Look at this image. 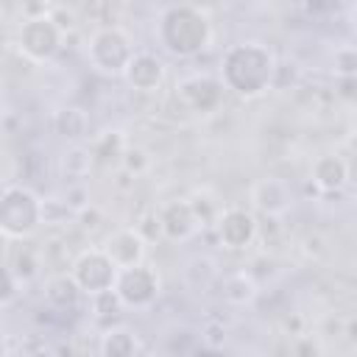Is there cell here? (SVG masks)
<instances>
[{
  "label": "cell",
  "instance_id": "1",
  "mask_svg": "<svg viewBox=\"0 0 357 357\" xmlns=\"http://www.w3.org/2000/svg\"><path fill=\"white\" fill-rule=\"evenodd\" d=\"M220 75L229 89L251 98L273 84L276 61H273V53L268 47H262L259 42H240L226 50Z\"/></svg>",
  "mask_w": 357,
  "mask_h": 357
},
{
  "label": "cell",
  "instance_id": "2",
  "mask_svg": "<svg viewBox=\"0 0 357 357\" xmlns=\"http://www.w3.org/2000/svg\"><path fill=\"white\" fill-rule=\"evenodd\" d=\"M159 36L162 45L173 53V56H195L206 47L209 42V22L201 11H195L192 6H173L159 25Z\"/></svg>",
  "mask_w": 357,
  "mask_h": 357
},
{
  "label": "cell",
  "instance_id": "3",
  "mask_svg": "<svg viewBox=\"0 0 357 357\" xmlns=\"http://www.w3.org/2000/svg\"><path fill=\"white\" fill-rule=\"evenodd\" d=\"M42 223V201L25 187L0 192V231L6 237H28Z\"/></svg>",
  "mask_w": 357,
  "mask_h": 357
},
{
  "label": "cell",
  "instance_id": "4",
  "mask_svg": "<svg viewBox=\"0 0 357 357\" xmlns=\"http://www.w3.org/2000/svg\"><path fill=\"white\" fill-rule=\"evenodd\" d=\"M131 56H134L131 39L120 28H103L89 42V59H92V64L98 70L109 73V75H123V70L131 61Z\"/></svg>",
  "mask_w": 357,
  "mask_h": 357
},
{
  "label": "cell",
  "instance_id": "5",
  "mask_svg": "<svg viewBox=\"0 0 357 357\" xmlns=\"http://www.w3.org/2000/svg\"><path fill=\"white\" fill-rule=\"evenodd\" d=\"M73 279L75 284L81 287V293H103V290H112L114 287V279H117V265L106 257L103 248L98 251H86L75 259L73 265Z\"/></svg>",
  "mask_w": 357,
  "mask_h": 357
},
{
  "label": "cell",
  "instance_id": "6",
  "mask_svg": "<svg viewBox=\"0 0 357 357\" xmlns=\"http://www.w3.org/2000/svg\"><path fill=\"white\" fill-rule=\"evenodd\" d=\"M159 290V279L151 268L145 265H131V268H120L117 279H114V293L120 298L123 307H148L156 298Z\"/></svg>",
  "mask_w": 357,
  "mask_h": 357
},
{
  "label": "cell",
  "instance_id": "7",
  "mask_svg": "<svg viewBox=\"0 0 357 357\" xmlns=\"http://www.w3.org/2000/svg\"><path fill=\"white\" fill-rule=\"evenodd\" d=\"M61 33L50 17H33L20 28V47L33 61H47L56 56Z\"/></svg>",
  "mask_w": 357,
  "mask_h": 357
},
{
  "label": "cell",
  "instance_id": "8",
  "mask_svg": "<svg viewBox=\"0 0 357 357\" xmlns=\"http://www.w3.org/2000/svg\"><path fill=\"white\" fill-rule=\"evenodd\" d=\"M181 98L187 100V106H192L195 112H212L218 109L220 98H223V84L209 78V75H192L187 81H181Z\"/></svg>",
  "mask_w": 357,
  "mask_h": 357
},
{
  "label": "cell",
  "instance_id": "9",
  "mask_svg": "<svg viewBox=\"0 0 357 357\" xmlns=\"http://www.w3.org/2000/svg\"><path fill=\"white\" fill-rule=\"evenodd\" d=\"M218 234H220V243L226 248H245L257 234V223H254V218L248 212L229 209L218 220Z\"/></svg>",
  "mask_w": 357,
  "mask_h": 357
},
{
  "label": "cell",
  "instance_id": "10",
  "mask_svg": "<svg viewBox=\"0 0 357 357\" xmlns=\"http://www.w3.org/2000/svg\"><path fill=\"white\" fill-rule=\"evenodd\" d=\"M123 75H126V81H128L134 89L151 92V89H156V86L162 84V78H165V64H162L156 56H151V53H134L131 61L126 64Z\"/></svg>",
  "mask_w": 357,
  "mask_h": 357
},
{
  "label": "cell",
  "instance_id": "11",
  "mask_svg": "<svg viewBox=\"0 0 357 357\" xmlns=\"http://www.w3.org/2000/svg\"><path fill=\"white\" fill-rule=\"evenodd\" d=\"M103 251H106V257L117 265V271H120V268H131V265H137V262L142 259V254H145V240L139 237V231L120 229V231H114V234L106 240Z\"/></svg>",
  "mask_w": 357,
  "mask_h": 357
},
{
  "label": "cell",
  "instance_id": "12",
  "mask_svg": "<svg viewBox=\"0 0 357 357\" xmlns=\"http://www.w3.org/2000/svg\"><path fill=\"white\" fill-rule=\"evenodd\" d=\"M159 229L170 237V240H187L195 229H198V220H195V212L190 204L184 201H173L165 206L162 218H159Z\"/></svg>",
  "mask_w": 357,
  "mask_h": 357
},
{
  "label": "cell",
  "instance_id": "13",
  "mask_svg": "<svg viewBox=\"0 0 357 357\" xmlns=\"http://www.w3.org/2000/svg\"><path fill=\"white\" fill-rule=\"evenodd\" d=\"M312 181L326 192H337L349 181V165L340 156H321L312 165Z\"/></svg>",
  "mask_w": 357,
  "mask_h": 357
},
{
  "label": "cell",
  "instance_id": "14",
  "mask_svg": "<svg viewBox=\"0 0 357 357\" xmlns=\"http://www.w3.org/2000/svg\"><path fill=\"white\" fill-rule=\"evenodd\" d=\"M254 204H257V209L265 212V215H279V212H284L287 204H290V190H287V184L279 181V178H265V181H259V184L254 187Z\"/></svg>",
  "mask_w": 357,
  "mask_h": 357
},
{
  "label": "cell",
  "instance_id": "15",
  "mask_svg": "<svg viewBox=\"0 0 357 357\" xmlns=\"http://www.w3.org/2000/svg\"><path fill=\"white\" fill-rule=\"evenodd\" d=\"M45 296L56 310H73L78 304V298H81V287L75 284L73 276H56V279L47 282Z\"/></svg>",
  "mask_w": 357,
  "mask_h": 357
},
{
  "label": "cell",
  "instance_id": "16",
  "mask_svg": "<svg viewBox=\"0 0 357 357\" xmlns=\"http://www.w3.org/2000/svg\"><path fill=\"white\" fill-rule=\"evenodd\" d=\"M56 128H59V134L64 137V139H84L86 137V131H89V117H86V112L84 109H64V112H59V117H56Z\"/></svg>",
  "mask_w": 357,
  "mask_h": 357
},
{
  "label": "cell",
  "instance_id": "17",
  "mask_svg": "<svg viewBox=\"0 0 357 357\" xmlns=\"http://www.w3.org/2000/svg\"><path fill=\"white\" fill-rule=\"evenodd\" d=\"M100 351L106 357H128L137 351V337L128 329H112L100 340Z\"/></svg>",
  "mask_w": 357,
  "mask_h": 357
},
{
  "label": "cell",
  "instance_id": "18",
  "mask_svg": "<svg viewBox=\"0 0 357 357\" xmlns=\"http://www.w3.org/2000/svg\"><path fill=\"white\" fill-rule=\"evenodd\" d=\"M223 296L231 304H245L257 296V284L248 273H231V276L223 279Z\"/></svg>",
  "mask_w": 357,
  "mask_h": 357
},
{
  "label": "cell",
  "instance_id": "19",
  "mask_svg": "<svg viewBox=\"0 0 357 357\" xmlns=\"http://www.w3.org/2000/svg\"><path fill=\"white\" fill-rule=\"evenodd\" d=\"M61 167H64V173L70 178H84L89 173V167H92V153L84 151V148H73L70 153H64Z\"/></svg>",
  "mask_w": 357,
  "mask_h": 357
},
{
  "label": "cell",
  "instance_id": "20",
  "mask_svg": "<svg viewBox=\"0 0 357 357\" xmlns=\"http://www.w3.org/2000/svg\"><path fill=\"white\" fill-rule=\"evenodd\" d=\"M335 73H337L340 78L357 73V53H354V47L346 45V47H337V50H335Z\"/></svg>",
  "mask_w": 357,
  "mask_h": 357
},
{
  "label": "cell",
  "instance_id": "21",
  "mask_svg": "<svg viewBox=\"0 0 357 357\" xmlns=\"http://www.w3.org/2000/svg\"><path fill=\"white\" fill-rule=\"evenodd\" d=\"M14 296H17V276L6 265H0V307L14 301Z\"/></svg>",
  "mask_w": 357,
  "mask_h": 357
},
{
  "label": "cell",
  "instance_id": "22",
  "mask_svg": "<svg viewBox=\"0 0 357 357\" xmlns=\"http://www.w3.org/2000/svg\"><path fill=\"white\" fill-rule=\"evenodd\" d=\"M340 86H343V89H340V95L351 100V98H354V92H351V86H354V75H346V78H340Z\"/></svg>",
  "mask_w": 357,
  "mask_h": 357
}]
</instances>
